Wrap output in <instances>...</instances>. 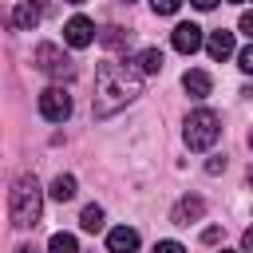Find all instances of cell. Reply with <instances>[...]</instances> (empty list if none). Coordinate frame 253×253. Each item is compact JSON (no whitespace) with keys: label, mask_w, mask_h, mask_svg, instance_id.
Returning a JSON list of instances; mask_svg holds the SVG:
<instances>
[{"label":"cell","mask_w":253,"mask_h":253,"mask_svg":"<svg viewBox=\"0 0 253 253\" xmlns=\"http://www.w3.org/2000/svg\"><path fill=\"white\" fill-rule=\"evenodd\" d=\"M150 8H154L158 16H174V12L182 8V0H150Z\"/></svg>","instance_id":"obj_18"},{"label":"cell","mask_w":253,"mask_h":253,"mask_svg":"<svg viewBox=\"0 0 253 253\" xmlns=\"http://www.w3.org/2000/svg\"><path fill=\"white\" fill-rule=\"evenodd\" d=\"M107 249H111V253H134V249H138V229H130V225L111 229V233H107Z\"/></svg>","instance_id":"obj_10"},{"label":"cell","mask_w":253,"mask_h":253,"mask_svg":"<svg viewBox=\"0 0 253 253\" xmlns=\"http://www.w3.org/2000/svg\"><path fill=\"white\" fill-rule=\"evenodd\" d=\"M142 71H134L130 63H99L95 71V119H111L115 111H123L126 103H134L142 95Z\"/></svg>","instance_id":"obj_1"},{"label":"cell","mask_w":253,"mask_h":253,"mask_svg":"<svg viewBox=\"0 0 253 253\" xmlns=\"http://www.w3.org/2000/svg\"><path fill=\"white\" fill-rule=\"evenodd\" d=\"M241 32L253 40V12H241Z\"/></svg>","instance_id":"obj_22"},{"label":"cell","mask_w":253,"mask_h":253,"mask_svg":"<svg viewBox=\"0 0 253 253\" xmlns=\"http://www.w3.org/2000/svg\"><path fill=\"white\" fill-rule=\"evenodd\" d=\"M67 4H83V0H67Z\"/></svg>","instance_id":"obj_27"},{"label":"cell","mask_w":253,"mask_h":253,"mask_svg":"<svg viewBox=\"0 0 253 253\" xmlns=\"http://www.w3.org/2000/svg\"><path fill=\"white\" fill-rule=\"evenodd\" d=\"M8 213H12V225L16 229H32L40 225V213H43V190L36 182V174H20L12 194H8Z\"/></svg>","instance_id":"obj_2"},{"label":"cell","mask_w":253,"mask_h":253,"mask_svg":"<svg viewBox=\"0 0 253 253\" xmlns=\"http://www.w3.org/2000/svg\"><path fill=\"white\" fill-rule=\"evenodd\" d=\"M249 150H253V130H249Z\"/></svg>","instance_id":"obj_26"},{"label":"cell","mask_w":253,"mask_h":253,"mask_svg":"<svg viewBox=\"0 0 253 253\" xmlns=\"http://www.w3.org/2000/svg\"><path fill=\"white\" fill-rule=\"evenodd\" d=\"M99 43H103V47H126V43H130V32L111 24V28H103V32H99Z\"/></svg>","instance_id":"obj_14"},{"label":"cell","mask_w":253,"mask_h":253,"mask_svg":"<svg viewBox=\"0 0 253 253\" xmlns=\"http://www.w3.org/2000/svg\"><path fill=\"white\" fill-rule=\"evenodd\" d=\"M40 115H43L47 123H63V119L71 115V95H67L63 87H47V91H40Z\"/></svg>","instance_id":"obj_5"},{"label":"cell","mask_w":253,"mask_h":253,"mask_svg":"<svg viewBox=\"0 0 253 253\" xmlns=\"http://www.w3.org/2000/svg\"><path fill=\"white\" fill-rule=\"evenodd\" d=\"M16 253H40V249H36V245H20Z\"/></svg>","instance_id":"obj_25"},{"label":"cell","mask_w":253,"mask_h":253,"mask_svg":"<svg viewBox=\"0 0 253 253\" xmlns=\"http://www.w3.org/2000/svg\"><path fill=\"white\" fill-rule=\"evenodd\" d=\"M206 170H210V174H221V170H225V158H221V154H217V158H210V162H206Z\"/></svg>","instance_id":"obj_21"},{"label":"cell","mask_w":253,"mask_h":253,"mask_svg":"<svg viewBox=\"0 0 253 253\" xmlns=\"http://www.w3.org/2000/svg\"><path fill=\"white\" fill-rule=\"evenodd\" d=\"M237 63H241V71H245V75H253V43H249V47L237 55Z\"/></svg>","instance_id":"obj_19"},{"label":"cell","mask_w":253,"mask_h":253,"mask_svg":"<svg viewBox=\"0 0 253 253\" xmlns=\"http://www.w3.org/2000/svg\"><path fill=\"white\" fill-rule=\"evenodd\" d=\"M194 8H202V12H210V8H217V0H194Z\"/></svg>","instance_id":"obj_24"},{"label":"cell","mask_w":253,"mask_h":253,"mask_svg":"<svg viewBox=\"0 0 253 253\" xmlns=\"http://www.w3.org/2000/svg\"><path fill=\"white\" fill-rule=\"evenodd\" d=\"M134 67H138L142 75H158V71H162V51H158V47H142V51L134 55Z\"/></svg>","instance_id":"obj_13"},{"label":"cell","mask_w":253,"mask_h":253,"mask_svg":"<svg viewBox=\"0 0 253 253\" xmlns=\"http://www.w3.org/2000/svg\"><path fill=\"white\" fill-rule=\"evenodd\" d=\"M51 198H55V202H71V198H75V178H71V174H59V178L51 182Z\"/></svg>","instance_id":"obj_15"},{"label":"cell","mask_w":253,"mask_h":253,"mask_svg":"<svg viewBox=\"0 0 253 253\" xmlns=\"http://www.w3.org/2000/svg\"><path fill=\"white\" fill-rule=\"evenodd\" d=\"M32 63H36V71H43V75H51V79H71V75H75V63H71L55 43H40L36 55H32Z\"/></svg>","instance_id":"obj_4"},{"label":"cell","mask_w":253,"mask_h":253,"mask_svg":"<svg viewBox=\"0 0 253 253\" xmlns=\"http://www.w3.org/2000/svg\"><path fill=\"white\" fill-rule=\"evenodd\" d=\"M170 40H174V47H178L182 55H194V51L202 47V28H198V24H178Z\"/></svg>","instance_id":"obj_9"},{"label":"cell","mask_w":253,"mask_h":253,"mask_svg":"<svg viewBox=\"0 0 253 253\" xmlns=\"http://www.w3.org/2000/svg\"><path fill=\"white\" fill-rule=\"evenodd\" d=\"M40 20H43V8H40L36 0H20L16 12H12V28H16V32H32Z\"/></svg>","instance_id":"obj_7"},{"label":"cell","mask_w":253,"mask_h":253,"mask_svg":"<svg viewBox=\"0 0 253 253\" xmlns=\"http://www.w3.org/2000/svg\"><path fill=\"white\" fill-rule=\"evenodd\" d=\"M221 253H229V249H221Z\"/></svg>","instance_id":"obj_28"},{"label":"cell","mask_w":253,"mask_h":253,"mask_svg":"<svg viewBox=\"0 0 253 253\" xmlns=\"http://www.w3.org/2000/svg\"><path fill=\"white\" fill-rule=\"evenodd\" d=\"M154 253H186V249H182L178 241H158V245H154Z\"/></svg>","instance_id":"obj_20"},{"label":"cell","mask_w":253,"mask_h":253,"mask_svg":"<svg viewBox=\"0 0 253 253\" xmlns=\"http://www.w3.org/2000/svg\"><path fill=\"white\" fill-rule=\"evenodd\" d=\"M182 138H186L190 150H210V146L221 138V119H217L210 107H198V111H190Z\"/></svg>","instance_id":"obj_3"},{"label":"cell","mask_w":253,"mask_h":253,"mask_svg":"<svg viewBox=\"0 0 253 253\" xmlns=\"http://www.w3.org/2000/svg\"><path fill=\"white\" fill-rule=\"evenodd\" d=\"M241 245H245V253H253V225L245 229V237H241Z\"/></svg>","instance_id":"obj_23"},{"label":"cell","mask_w":253,"mask_h":253,"mask_svg":"<svg viewBox=\"0 0 253 253\" xmlns=\"http://www.w3.org/2000/svg\"><path fill=\"white\" fill-rule=\"evenodd\" d=\"M182 87H186L190 99H206V95L213 91V79H210V71H198V67H194V71L182 75Z\"/></svg>","instance_id":"obj_11"},{"label":"cell","mask_w":253,"mask_h":253,"mask_svg":"<svg viewBox=\"0 0 253 253\" xmlns=\"http://www.w3.org/2000/svg\"><path fill=\"white\" fill-rule=\"evenodd\" d=\"M47 253H79V241L71 237V233H51V241H47Z\"/></svg>","instance_id":"obj_16"},{"label":"cell","mask_w":253,"mask_h":253,"mask_svg":"<svg viewBox=\"0 0 253 253\" xmlns=\"http://www.w3.org/2000/svg\"><path fill=\"white\" fill-rule=\"evenodd\" d=\"M202 213H206V202H202L198 194H190V198H182V202L170 210V221H174V225H190V221H198Z\"/></svg>","instance_id":"obj_8"},{"label":"cell","mask_w":253,"mask_h":253,"mask_svg":"<svg viewBox=\"0 0 253 253\" xmlns=\"http://www.w3.org/2000/svg\"><path fill=\"white\" fill-rule=\"evenodd\" d=\"M206 51H210V59H229V55H233V32H225V28L210 32Z\"/></svg>","instance_id":"obj_12"},{"label":"cell","mask_w":253,"mask_h":253,"mask_svg":"<svg viewBox=\"0 0 253 253\" xmlns=\"http://www.w3.org/2000/svg\"><path fill=\"white\" fill-rule=\"evenodd\" d=\"M95 36H99V32H95V24H91L87 16H71V20L63 24V40H67L71 47H87Z\"/></svg>","instance_id":"obj_6"},{"label":"cell","mask_w":253,"mask_h":253,"mask_svg":"<svg viewBox=\"0 0 253 253\" xmlns=\"http://www.w3.org/2000/svg\"><path fill=\"white\" fill-rule=\"evenodd\" d=\"M126 4H130V0H126Z\"/></svg>","instance_id":"obj_29"},{"label":"cell","mask_w":253,"mask_h":253,"mask_svg":"<svg viewBox=\"0 0 253 253\" xmlns=\"http://www.w3.org/2000/svg\"><path fill=\"white\" fill-rule=\"evenodd\" d=\"M79 225H83L87 233H99V229H103V206H87V210L79 213Z\"/></svg>","instance_id":"obj_17"}]
</instances>
